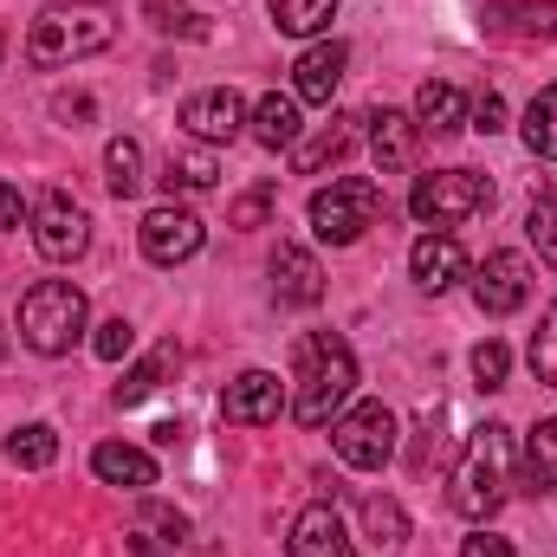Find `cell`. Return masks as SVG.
Segmentation results:
<instances>
[{
    "mask_svg": "<svg viewBox=\"0 0 557 557\" xmlns=\"http://www.w3.org/2000/svg\"><path fill=\"white\" fill-rule=\"evenodd\" d=\"M363 124H370V156H376V169H383V175H396V169H409V162H416L421 124L409 117V111H370Z\"/></svg>",
    "mask_w": 557,
    "mask_h": 557,
    "instance_id": "obj_18",
    "label": "cell"
},
{
    "mask_svg": "<svg viewBox=\"0 0 557 557\" xmlns=\"http://www.w3.org/2000/svg\"><path fill=\"white\" fill-rule=\"evenodd\" d=\"M357 512H363V539H370V545H376L383 557H396L403 545H409V512H403L396 499H383V493H370V499H363Z\"/></svg>",
    "mask_w": 557,
    "mask_h": 557,
    "instance_id": "obj_26",
    "label": "cell"
},
{
    "mask_svg": "<svg viewBox=\"0 0 557 557\" xmlns=\"http://www.w3.org/2000/svg\"><path fill=\"white\" fill-rule=\"evenodd\" d=\"M247 117H253V111H247V98H240V91H227V85L195 91V98L182 104V131H188L195 143H208V149H214V143H234L240 131H247Z\"/></svg>",
    "mask_w": 557,
    "mask_h": 557,
    "instance_id": "obj_11",
    "label": "cell"
},
{
    "mask_svg": "<svg viewBox=\"0 0 557 557\" xmlns=\"http://www.w3.org/2000/svg\"><path fill=\"white\" fill-rule=\"evenodd\" d=\"M519 480H525V493H557V409L525 434V447H519Z\"/></svg>",
    "mask_w": 557,
    "mask_h": 557,
    "instance_id": "obj_23",
    "label": "cell"
},
{
    "mask_svg": "<svg viewBox=\"0 0 557 557\" xmlns=\"http://www.w3.org/2000/svg\"><path fill=\"white\" fill-rule=\"evenodd\" d=\"M247 131H253V143H260V149H298V137H305V124H298V98H278V91H267V98L253 104Z\"/></svg>",
    "mask_w": 557,
    "mask_h": 557,
    "instance_id": "obj_24",
    "label": "cell"
},
{
    "mask_svg": "<svg viewBox=\"0 0 557 557\" xmlns=\"http://www.w3.org/2000/svg\"><path fill=\"white\" fill-rule=\"evenodd\" d=\"M357 124H363V117H331V124H324L311 143L298 137V149H292V169H298V175H324V169H337V162L357 149Z\"/></svg>",
    "mask_w": 557,
    "mask_h": 557,
    "instance_id": "obj_21",
    "label": "cell"
},
{
    "mask_svg": "<svg viewBox=\"0 0 557 557\" xmlns=\"http://www.w3.org/2000/svg\"><path fill=\"white\" fill-rule=\"evenodd\" d=\"M512 460H519V441H512L506 421L473 428V441L460 447V460H454V473H447V506H454L467 525H486V519L506 506V493H512Z\"/></svg>",
    "mask_w": 557,
    "mask_h": 557,
    "instance_id": "obj_1",
    "label": "cell"
},
{
    "mask_svg": "<svg viewBox=\"0 0 557 557\" xmlns=\"http://www.w3.org/2000/svg\"><path fill=\"white\" fill-rule=\"evenodd\" d=\"M532 370H539V383L557 389V305L545 311V324H539V337H532Z\"/></svg>",
    "mask_w": 557,
    "mask_h": 557,
    "instance_id": "obj_36",
    "label": "cell"
},
{
    "mask_svg": "<svg viewBox=\"0 0 557 557\" xmlns=\"http://www.w3.org/2000/svg\"><path fill=\"white\" fill-rule=\"evenodd\" d=\"M175 370H182V350H175V337H169V344H156L149 357H137V363L124 370V383L111 389V403H117V409H137V403H149Z\"/></svg>",
    "mask_w": 557,
    "mask_h": 557,
    "instance_id": "obj_20",
    "label": "cell"
},
{
    "mask_svg": "<svg viewBox=\"0 0 557 557\" xmlns=\"http://www.w3.org/2000/svg\"><path fill=\"white\" fill-rule=\"evenodd\" d=\"M273 298L292 305V311H305V305L324 298V267H318L311 247H298V240H278L273 247Z\"/></svg>",
    "mask_w": 557,
    "mask_h": 557,
    "instance_id": "obj_14",
    "label": "cell"
},
{
    "mask_svg": "<svg viewBox=\"0 0 557 557\" xmlns=\"http://www.w3.org/2000/svg\"><path fill=\"white\" fill-rule=\"evenodd\" d=\"M409 273H416L421 292H454L460 278H467V253H460V240L454 234H421L416 247H409Z\"/></svg>",
    "mask_w": 557,
    "mask_h": 557,
    "instance_id": "obj_15",
    "label": "cell"
},
{
    "mask_svg": "<svg viewBox=\"0 0 557 557\" xmlns=\"http://www.w3.org/2000/svg\"><path fill=\"white\" fill-rule=\"evenodd\" d=\"M525 234H532L539 260H552L557 267V182H545V188L532 195V208H525Z\"/></svg>",
    "mask_w": 557,
    "mask_h": 557,
    "instance_id": "obj_32",
    "label": "cell"
},
{
    "mask_svg": "<svg viewBox=\"0 0 557 557\" xmlns=\"http://www.w3.org/2000/svg\"><path fill=\"white\" fill-rule=\"evenodd\" d=\"M416 124L428 137H454L460 124H467V98H460V85H447V78H428L416 91Z\"/></svg>",
    "mask_w": 557,
    "mask_h": 557,
    "instance_id": "obj_25",
    "label": "cell"
},
{
    "mask_svg": "<svg viewBox=\"0 0 557 557\" xmlns=\"http://www.w3.org/2000/svg\"><path fill=\"white\" fill-rule=\"evenodd\" d=\"M91 473L104 486H124V493H149L156 486V460L143 447H131V441H98L91 447Z\"/></svg>",
    "mask_w": 557,
    "mask_h": 557,
    "instance_id": "obj_19",
    "label": "cell"
},
{
    "mask_svg": "<svg viewBox=\"0 0 557 557\" xmlns=\"http://www.w3.org/2000/svg\"><path fill=\"white\" fill-rule=\"evenodd\" d=\"M344 65H350V46H344V39L305 46L298 65H292V98H298V104H331L337 85H344Z\"/></svg>",
    "mask_w": 557,
    "mask_h": 557,
    "instance_id": "obj_13",
    "label": "cell"
},
{
    "mask_svg": "<svg viewBox=\"0 0 557 557\" xmlns=\"http://www.w3.org/2000/svg\"><path fill=\"white\" fill-rule=\"evenodd\" d=\"M506 370H512V350H506L499 337H486V344L473 350V376H480V389H506Z\"/></svg>",
    "mask_w": 557,
    "mask_h": 557,
    "instance_id": "obj_35",
    "label": "cell"
},
{
    "mask_svg": "<svg viewBox=\"0 0 557 557\" xmlns=\"http://www.w3.org/2000/svg\"><path fill=\"white\" fill-rule=\"evenodd\" d=\"M278 409H285V383L273 370H240L227 383V396H221V421L227 428H267V421H278Z\"/></svg>",
    "mask_w": 557,
    "mask_h": 557,
    "instance_id": "obj_12",
    "label": "cell"
},
{
    "mask_svg": "<svg viewBox=\"0 0 557 557\" xmlns=\"http://www.w3.org/2000/svg\"><path fill=\"white\" fill-rule=\"evenodd\" d=\"M285 552L292 557H357L350 552V532H344V519H337V506H305L298 519H292V539H285Z\"/></svg>",
    "mask_w": 557,
    "mask_h": 557,
    "instance_id": "obj_16",
    "label": "cell"
},
{
    "mask_svg": "<svg viewBox=\"0 0 557 557\" xmlns=\"http://www.w3.org/2000/svg\"><path fill=\"white\" fill-rule=\"evenodd\" d=\"M486 26L512 39H557V0H493Z\"/></svg>",
    "mask_w": 557,
    "mask_h": 557,
    "instance_id": "obj_22",
    "label": "cell"
},
{
    "mask_svg": "<svg viewBox=\"0 0 557 557\" xmlns=\"http://www.w3.org/2000/svg\"><path fill=\"white\" fill-rule=\"evenodd\" d=\"M131 552L137 557H188V519L175 506H143L137 525H131Z\"/></svg>",
    "mask_w": 557,
    "mask_h": 557,
    "instance_id": "obj_17",
    "label": "cell"
},
{
    "mask_svg": "<svg viewBox=\"0 0 557 557\" xmlns=\"http://www.w3.org/2000/svg\"><path fill=\"white\" fill-rule=\"evenodd\" d=\"M519 137H525V149H532L539 162H557V85H545V91L525 104Z\"/></svg>",
    "mask_w": 557,
    "mask_h": 557,
    "instance_id": "obj_28",
    "label": "cell"
},
{
    "mask_svg": "<svg viewBox=\"0 0 557 557\" xmlns=\"http://www.w3.org/2000/svg\"><path fill=\"white\" fill-rule=\"evenodd\" d=\"M26 214H33V201H26V195H20L13 182H0V234H13V227H20Z\"/></svg>",
    "mask_w": 557,
    "mask_h": 557,
    "instance_id": "obj_39",
    "label": "cell"
},
{
    "mask_svg": "<svg viewBox=\"0 0 557 557\" xmlns=\"http://www.w3.org/2000/svg\"><path fill=\"white\" fill-rule=\"evenodd\" d=\"M460 557H512V539H493V532L480 525V532H473V539L460 545Z\"/></svg>",
    "mask_w": 557,
    "mask_h": 557,
    "instance_id": "obj_40",
    "label": "cell"
},
{
    "mask_svg": "<svg viewBox=\"0 0 557 557\" xmlns=\"http://www.w3.org/2000/svg\"><path fill=\"white\" fill-rule=\"evenodd\" d=\"M104 188L117 201H137L143 195V143L137 137H111V149H104Z\"/></svg>",
    "mask_w": 557,
    "mask_h": 557,
    "instance_id": "obj_29",
    "label": "cell"
},
{
    "mask_svg": "<svg viewBox=\"0 0 557 557\" xmlns=\"http://www.w3.org/2000/svg\"><path fill=\"white\" fill-rule=\"evenodd\" d=\"M267 7H273V26L292 39H311L337 20V0H267Z\"/></svg>",
    "mask_w": 557,
    "mask_h": 557,
    "instance_id": "obj_30",
    "label": "cell"
},
{
    "mask_svg": "<svg viewBox=\"0 0 557 557\" xmlns=\"http://www.w3.org/2000/svg\"><path fill=\"white\" fill-rule=\"evenodd\" d=\"M143 13H149V26L156 33H188V39H201L208 26H201V13H188L182 0H143Z\"/></svg>",
    "mask_w": 557,
    "mask_h": 557,
    "instance_id": "obj_33",
    "label": "cell"
},
{
    "mask_svg": "<svg viewBox=\"0 0 557 557\" xmlns=\"http://www.w3.org/2000/svg\"><path fill=\"white\" fill-rule=\"evenodd\" d=\"M292 383H298L292 416L305 421V428L337 421L344 403L357 396V357H350V344H344L337 331H305V337L292 344Z\"/></svg>",
    "mask_w": 557,
    "mask_h": 557,
    "instance_id": "obj_2",
    "label": "cell"
},
{
    "mask_svg": "<svg viewBox=\"0 0 557 557\" xmlns=\"http://www.w3.org/2000/svg\"><path fill=\"white\" fill-rule=\"evenodd\" d=\"M486 208H493V182L480 169H434V175H416V188H409V214L428 234H447Z\"/></svg>",
    "mask_w": 557,
    "mask_h": 557,
    "instance_id": "obj_6",
    "label": "cell"
},
{
    "mask_svg": "<svg viewBox=\"0 0 557 557\" xmlns=\"http://www.w3.org/2000/svg\"><path fill=\"white\" fill-rule=\"evenodd\" d=\"M91 324V305L72 278H39L26 298H20V344L39 350V357H65Z\"/></svg>",
    "mask_w": 557,
    "mask_h": 557,
    "instance_id": "obj_4",
    "label": "cell"
},
{
    "mask_svg": "<svg viewBox=\"0 0 557 557\" xmlns=\"http://www.w3.org/2000/svg\"><path fill=\"white\" fill-rule=\"evenodd\" d=\"M117 39V7L111 0H52L33 33H26V59L33 65H72V59H91Z\"/></svg>",
    "mask_w": 557,
    "mask_h": 557,
    "instance_id": "obj_3",
    "label": "cell"
},
{
    "mask_svg": "<svg viewBox=\"0 0 557 557\" xmlns=\"http://www.w3.org/2000/svg\"><path fill=\"white\" fill-rule=\"evenodd\" d=\"M137 240H143V260H149V267H182V260L201 253L208 227H201L195 208H175V201H169V208H149V214H143Z\"/></svg>",
    "mask_w": 557,
    "mask_h": 557,
    "instance_id": "obj_9",
    "label": "cell"
},
{
    "mask_svg": "<svg viewBox=\"0 0 557 557\" xmlns=\"http://www.w3.org/2000/svg\"><path fill=\"white\" fill-rule=\"evenodd\" d=\"M26 227H33L39 260H52V267H72V260L91 247V214H85L65 188H46V195L33 201V214H26Z\"/></svg>",
    "mask_w": 557,
    "mask_h": 557,
    "instance_id": "obj_8",
    "label": "cell"
},
{
    "mask_svg": "<svg viewBox=\"0 0 557 557\" xmlns=\"http://www.w3.org/2000/svg\"><path fill=\"white\" fill-rule=\"evenodd\" d=\"M91 350H98L104 363H124V357L137 350V324H131V318H104L98 337H91Z\"/></svg>",
    "mask_w": 557,
    "mask_h": 557,
    "instance_id": "obj_34",
    "label": "cell"
},
{
    "mask_svg": "<svg viewBox=\"0 0 557 557\" xmlns=\"http://www.w3.org/2000/svg\"><path fill=\"white\" fill-rule=\"evenodd\" d=\"M278 188L273 182H260V188H247L240 201H234V227H267V214H273Z\"/></svg>",
    "mask_w": 557,
    "mask_h": 557,
    "instance_id": "obj_37",
    "label": "cell"
},
{
    "mask_svg": "<svg viewBox=\"0 0 557 557\" xmlns=\"http://www.w3.org/2000/svg\"><path fill=\"white\" fill-rule=\"evenodd\" d=\"M7 460L26 467V473H46V467L59 460V428H52V421H26V428H13V434H7Z\"/></svg>",
    "mask_w": 557,
    "mask_h": 557,
    "instance_id": "obj_27",
    "label": "cell"
},
{
    "mask_svg": "<svg viewBox=\"0 0 557 557\" xmlns=\"http://www.w3.org/2000/svg\"><path fill=\"white\" fill-rule=\"evenodd\" d=\"M467 285H473V305L486 311V318H512L525 298H532V267H525V253H486L480 267H467Z\"/></svg>",
    "mask_w": 557,
    "mask_h": 557,
    "instance_id": "obj_10",
    "label": "cell"
},
{
    "mask_svg": "<svg viewBox=\"0 0 557 557\" xmlns=\"http://www.w3.org/2000/svg\"><path fill=\"white\" fill-rule=\"evenodd\" d=\"M383 214H389V201H383V182H370V175H337L331 188L311 195V234L331 247H357Z\"/></svg>",
    "mask_w": 557,
    "mask_h": 557,
    "instance_id": "obj_5",
    "label": "cell"
},
{
    "mask_svg": "<svg viewBox=\"0 0 557 557\" xmlns=\"http://www.w3.org/2000/svg\"><path fill=\"white\" fill-rule=\"evenodd\" d=\"M331 447H337L344 467H357V473H383V467L396 460V409H383V403H357V409H344V416L331 421Z\"/></svg>",
    "mask_w": 557,
    "mask_h": 557,
    "instance_id": "obj_7",
    "label": "cell"
},
{
    "mask_svg": "<svg viewBox=\"0 0 557 557\" xmlns=\"http://www.w3.org/2000/svg\"><path fill=\"white\" fill-rule=\"evenodd\" d=\"M0 52H7V33H0Z\"/></svg>",
    "mask_w": 557,
    "mask_h": 557,
    "instance_id": "obj_41",
    "label": "cell"
},
{
    "mask_svg": "<svg viewBox=\"0 0 557 557\" xmlns=\"http://www.w3.org/2000/svg\"><path fill=\"white\" fill-rule=\"evenodd\" d=\"M467 124H473L480 137H493V131H506V98H499V91H486L480 104H467Z\"/></svg>",
    "mask_w": 557,
    "mask_h": 557,
    "instance_id": "obj_38",
    "label": "cell"
},
{
    "mask_svg": "<svg viewBox=\"0 0 557 557\" xmlns=\"http://www.w3.org/2000/svg\"><path fill=\"white\" fill-rule=\"evenodd\" d=\"M214 182H221V162H214L208 143H201V149H169V188L201 195V188H214Z\"/></svg>",
    "mask_w": 557,
    "mask_h": 557,
    "instance_id": "obj_31",
    "label": "cell"
}]
</instances>
